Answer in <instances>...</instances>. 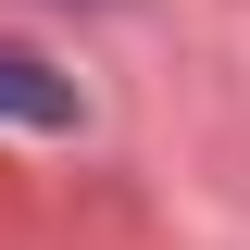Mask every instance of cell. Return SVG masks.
Returning a JSON list of instances; mask_svg holds the SVG:
<instances>
[{
	"label": "cell",
	"mask_w": 250,
	"mask_h": 250,
	"mask_svg": "<svg viewBox=\"0 0 250 250\" xmlns=\"http://www.w3.org/2000/svg\"><path fill=\"white\" fill-rule=\"evenodd\" d=\"M0 125H75V88L38 50H0Z\"/></svg>",
	"instance_id": "1"
}]
</instances>
